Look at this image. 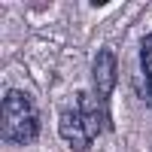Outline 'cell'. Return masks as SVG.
Returning <instances> with one entry per match:
<instances>
[{"mask_svg":"<svg viewBox=\"0 0 152 152\" xmlns=\"http://www.w3.org/2000/svg\"><path fill=\"white\" fill-rule=\"evenodd\" d=\"M140 64H143V73H146V82L152 88V34H146L143 43H140Z\"/></svg>","mask_w":152,"mask_h":152,"instance_id":"277c9868","label":"cell"},{"mask_svg":"<svg viewBox=\"0 0 152 152\" xmlns=\"http://www.w3.org/2000/svg\"><path fill=\"white\" fill-rule=\"evenodd\" d=\"M104 128H113V119L97 94H76V100L58 116V134L76 152H85Z\"/></svg>","mask_w":152,"mask_h":152,"instance_id":"6da1fadb","label":"cell"},{"mask_svg":"<svg viewBox=\"0 0 152 152\" xmlns=\"http://www.w3.org/2000/svg\"><path fill=\"white\" fill-rule=\"evenodd\" d=\"M0 134H3L6 143L24 146L37 140L40 134V116H37L34 100L18 91V88H9L3 94V110H0Z\"/></svg>","mask_w":152,"mask_h":152,"instance_id":"7a4b0ae2","label":"cell"},{"mask_svg":"<svg viewBox=\"0 0 152 152\" xmlns=\"http://www.w3.org/2000/svg\"><path fill=\"white\" fill-rule=\"evenodd\" d=\"M113 88H116V55L110 49H100L94 58V94L107 104L113 97Z\"/></svg>","mask_w":152,"mask_h":152,"instance_id":"3957f363","label":"cell"}]
</instances>
